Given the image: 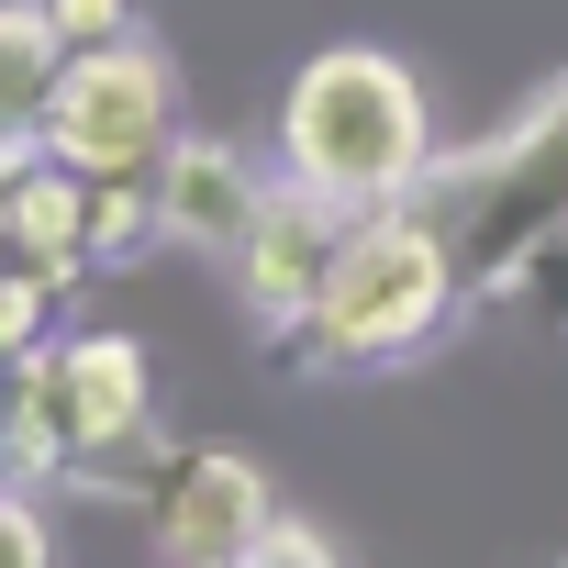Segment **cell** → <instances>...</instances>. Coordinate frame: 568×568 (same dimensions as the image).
Returning a JSON list of instances; mask_svg holds the SVG:
<instances>
[{
	"label": "cell",
	"mask_w": 568,
	"mask_h": 568,
	"mask_svg": "<svg viewBox=\"0 0 568 568\" xmlns=\"http://www.w3.org/2000/svg\"><path fill=\"white\" fill-rule=\"evenodd\" d=\"M223 568H346V546H335L324 524H291V513H267V524H256V535H245Z\"/></svg>",
	"instance_id": "cell-14"
},
{
	"label": "cell",
	"mask_w": 568,
	"mask_h": 568,
	"mask_svg": "<svg viewBox=\"0 0 568 568\" xmlns=\"http://www.w3.org/2000/svg\"><path fill=\"white\" fill-rule=\"evenodd\" d=\"M278 156H291L302 190L346 201V212H379V201H413L424 168H435V112H424V79L379 45H324L291 101H278Z\"/></svg>",
	"instance_id": "cell-2"
},
{
	"label": "cell",
	"mask_w": 568,
	"mask_h": 568,
	"mask_svg": "<svg viewBox=\"0 0 568 568\" xmlns=\"http://www.w3.org/2000/svg\"><path fill=\"white\" fill-rule=\"evenodd\" d=\"M45 23H57L68 57H79V45H123V34H134V0H45Z\"/></svg>",
	"instance_id": "cell-16"
},
{
	"label": "cell",
	"mask_w": 568,
	"mask_h": 568,
	"mask_svg": "<svg viewBox=\"0 0 568 568\" xmlns=\"http://www.w3.org/2000/svg\"><path fill=\"white\" fill-rule=\"evenodd\" d=\"M501 302H513V313H524L535 335H568V212L546 223V245L524 256V278H513V291H501Z\"/></svg>",
	"instance_id": "cell-12"
},
{
	"label": "cell",
	"mask_w": 568,
	"mask_h": 568,
	"mask_svg": "<svg viewBox=\"0 0 568 568\" xmlns=\"http://www.w3.org/2000/svg\"><path fill=\"white\" fill-rule=\"evenodd\" d=\"M57 302H68L57 278H34L23 256H0V357H34L57 335Z\"/></svg>",
	"instance_id": "cell-13"
},
{
	"label": "cell",
	"mask_w": 568,
	"mask_h": 568,
	"mask_svg": "<svg viewBox=\"0 0 568 568\" xmlns=\"http://www.w3.org/2000/svg\"><path fill=\"white\" fill-rule=\"evenodd\" d=\"M45 156H68V168H90V179H123V168H156L168 156V134H179V101H168V57L145 45V34H123V45H79L68 68H57V90H45Z\"/></svg>",
	"instance_id": "cell-5"
},
{
	"label": "cell",
	"mask_w": 568,
	"mask_h": 568,
	"mask_svg": "<svg viewBox=\"0 0 568 568\" xmlns=\"http://www.w3.org/2000/svg\"><path fill=\"white\" fill-rule=\"evenodd\" d=\"M168 234H156V179L145 168H123V179H90V278H112V267H145Z\"/></svg>",
	"instance_id": "cell-11"
},
{
	"label": "cell",
	"mask_w": 568,
	"mask_h": 568,
	"mask_svg": "<svg viewBox=\"0 0 568 568\" xmlns=\"http://www.w3.org/2000/svg\"><path fill=\"white\" fill-rule=\"evenodd\" d=\"M134 513H145V535H156L168 568H223L278 501H267L256 457H234V446H168V468H156V490Z\"/></svg>",
	"instance_id": "cell-7"
},
{
	"label": "cell",
	"mask_w": 568,
	"mask_h": 568,
	"mask_svg": "<svg viewBox=\"0 0 568 568\" xmlns=\"http://www.w3.org/2000/svg\"><path fill=\"white\" fill-rule=\"evenodd\" d=\"M145 179H156V234H168V245H190V256H212V267L245 256V234H256V212H267V179H256L223 134H168V156H156Z\"/></svg>",
	"instance_id": "cell-8"
},
{
	"label": "cell",
	"mask_w": 568,
	"mask_h": 568,
	"mask_svg": "<svg viewBox=\"0 0 568 568\" xmlns=\"http://www.w3.org/2000/svg\"><path fill=\"white\" fill-rule=\"evenodd\" d=\"M57 68H68V45L45 23V0H0V134H34L45 123Z\"/></svg>",
	"instance_id": "cell-10"
},
{
	"label": "cell",
	"mask_w": 568,
	"mask_h": 568,
	"mask_svg": "<svg viewBox=\"0 0 568 568\" xmlns=\"http://www.w3.org/2000/svg\"><path fill=\"white\" fill-rule=\"evenodd\" d=\"M0 256H23L34 278L79 291V278H90V168H68V156L34 145L12 179H0Z\"/></svg>",
	"instance_id": "cell-9"
},
{
	"label": "cell",
	"mask_w": 568,
	"mask_h": 568,
	"mask_svg": "<svg viewBox=\"0 0 568 568\" xmlns=\"http://www.w3.org/2000/svg\"><path fill=\"white\" fill-rule=\"evenodd\" d=\"M424 223L446 234V267H457V302H501L524 256L546 245V223L568 212V79H546L501 134L457 145L424 168Z\"/></svg>",
	"instance_id": "cell-1"
},
{
	"label": "cell",
	"mask_w": 568,
	"mask_h": 568,
	"mask_svg": "<svg viewBox=\"0 0 568 568\" xmlns=\"http://www.w3.org/2000/svg\"><path fill=\"white\" fill-rule=\"evenodd\" d=\"M446 313H468L457 267H446V234L424 223V201H379V212L346 223L324 291L291 335V368H402L413 346H435Z\"/></svg>",
	"instance_id": "cell-3"
},
{
	"label": "cell",
	"mask_w": 568,
	"mask_h": 568,
	"mask_svg": "<svg viewBox=\"0 0 568 568\" xmlns=\"http://www.w3.org/2000/svg\"><path fill=\"white\" fill-rule=\"evenodd\" d=\"M346 223H357V212L324 201V190H302V179L267 190V212H256V234H245V256H234V291H245L267 357L302 335V313H313V291H324V267H335V245H346Z\"/></svg>",
	"instance_id": "cell-6"
},
{
	"label": "cell",
	"mask_w": 568,
	"mask_h": 568,
	"mask_svg": "<svg viewBox=\"0 0 568 568\" xmlns=\"http://www.w3.org/2000/svg\"><path fill=\"white\" fill-rule=\"evenodd\" d=\"M557 568H568V557H557Z\"/></svg>",
	"instance_id": "cell-17"
},
{
	"label": "cell",
	"mask_w": 568,
	"mask_h": 568,
	"mask_svg": "<svg viewBox=\"0 0 568 568\" xmlns=\"http://www.w3.org/2000/svg\"><path fill=\"white\" fill-rule=\"evenodd\" d=\"M0 568H57V524L34 513V490L0 479Z\"/></svg>",
	"instance_id": "cell-15"
},
{
	"label": "cell",
	"mask_w": 568,
	"mask_h": 568,
	"mask_svg": "<svg viewBox=\"0 0 568 568\" xmlns=\"http://www.w3.org/2000/svg\"><path fill=\"white\" fill-rule=\"evenodd\" d=\"M156 424V368L134 335H45L12 368V413H0V457L23 479H90L112 446Z\"/></svg>",
	"instance_id": "cell-4"
}]
</instances>
